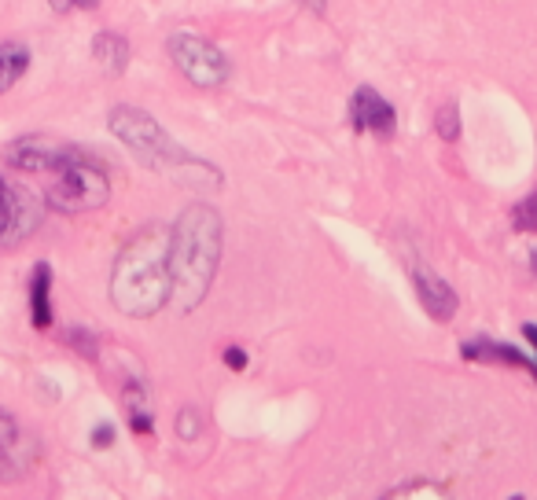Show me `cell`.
<instances>
[{
  "label": "cell",
  "instance_id": "cell-8",
  "mask_svg": "<svg viewBox=\"0 0 537 500\" xmlns=\"http://www.w3.org/2000/svg\"><path fill=\"white\" fill-rule=\"evenodd\" d=\"M350 122H354L357 133H376V137H390L394 125H398V114L383 96H379L372 85H361V89L350 96Z\"/></svg>",
  "mask_w": 537,
  "mask_h": 500
},
{
  "label": "cell",
  "instance_id": "cell-19",
  "mask_svg": "<svg viewBox=\"0 0 537 500\" xmlns=\"http://www.w3.org/2000/svg\"><path fill=\"white\" fill-rule=\"evenodd\" d=\"M177 434H184V438H195V434H199V427H195V412H192V409L177 416Z\"/></svg>",
  "mask_w": 537,
  "mask_h": 500
},
{
  "label": "cell",
  "instance_id": "cell-13",
  "mask_svg": "<svg viewBox=\"0 0 537 500\" xmlns=\"http://www.w3.org/2000/svg\"><path fill=\"white\" fill-rule=\"evenodd\" d=\"M92 59L100 63L103 74H111V78H118L122 70H126L129 63V45L126 37L118 34H100L96 41H92Z\"/></svg>",
  "mask_w": 537,
  "mask_h": 500
},
{
  "label": "cell",
  "instance_id": "cell-21",
  "mask_svg": "<svg viewBox=\"0 0 537 500\" xmlns=\"http://www.w3.org/2000/svg\"><path fill=\"white\" fill-rule=\"evenodd\" d=\"M56 12H74V8H96L100 0H48Z\"/></svg>",
  "mask_w": 537,
  "mask_h": 500
},
{
  "label": "cell",
  "instance_id": "cell-1",
  "mask_svg": "<svg viewBox=\"0 0 537 500\" xmlns=\"http://www.w3.org/2000/svg\"><path fill=\"white\" fill-rule=\"evenodd\" d=\"M173 295L170 232L144 228L122 247L111 276V302L129 317H155Z\"/></svg>",
  "mask_w": 537,
  "mask_h": 500
},
{
  "label": "cell",
  "instance_id": "cell-23",
  "mask_svg": "<svg viewBox=\"0 0 537 500\" xmlns=\"http://www.w3.org/2000/svg\"><path fill=\"white\" fill-rule=\"evenodd\" d=\"M530 269H534V276H537V250L530 254Z\"/></svg>",
  "mask_w": 537,
  "mask_h": 500
},
{
  "label": "cell",
  "instance_id": "cell-6",
  "mask_svg": "<svg viewBox=\"0 0 537 500\" xmlns=\"http://www.w3.org/2000/svg\"><path fill=\"white\" fill-rule=\"evenodd\" d=\"M41 225V203L26 188H12L0 177V247H15Z\"/></svg>",
  "mask_w": 537,
  "mask_h": 500
},
{
  "label": "cell",
  "instance_id": "cell-10",
  "mask_svg": "<svg viewBox=\"0 0 537 500\" xmlns=\"http://www.w3.org/2000/svg\"><path fill=\"white\" fill-rule=\"evenodd\" d=\"M460 353L468 357V361H482V364H512V368H523L537 379V364L519 353L515 346H501V342H464Z\"/></svg>",
  "mask_w": 537,
  "mask_h": 500
},
{
  "label": "cell",
  "instance_id": "cell-9",
  "mask_svg": "<svg viewBox=\"0 0 537 500\" xmlns=\"http://www.w3.org/2000/svg\"><path fill=\"white\" fill-rule=\"evenodd\" d=\"M412 287H416L423 309H427L435 320L457 317V306H460L457 291H453V287H449L438 273H431L427 265H416V269H412Z\"/></svg>",
  "mask_w": 537,
  "mask_h": 500
},
{
  "label": "cell",
  "instance_id": "cell-3",
  "mask_svg": "<svg viewBox=\"0 0 537 500\" xmlns=\"http://www.w3.org/2000/svg\"><path fill=\"white\" fill-rule=\"evenodd\" d=\"M111 195V181L103 173L100 162H92L89 155L74 151L63 166L48 173L45 184V203L52 210H63V214H89V210H100Z\"/></svg>",
  "mask_w": 537,
  "mask_h": 500
},
{
  "label": "cell",
  "instance_id": "cell-16",
  "mask_svg": "<svg viewBox=\"0 0 537 500\" xmlns=\"http://www.w3.org/2000/svg\"><path fill=\"white\" fill-rule=\"evenodd\" d=\"M515 228L519 232H537V192L534 195H526L523 203L515 206Z\"/></svg>",
  "mask_w": 537,
  "mask_h": 500
},
{
  "label": "cell",
  "instance_id": "cell-15",
  "mask_svg": "<svg viewBox=\"0 0 537 500\" xmlns=\"http://www.w3.org/2000/svg\"><path fill=\"white\" fill-rule=\"evenodd\" d=\"M435 129H438V137H442V140H457L460 137V111H457V103H446V107L438 111Z\"/></svg>",
  "mask_w": 537,
  "mask_h": 500
},
{
  "label": "cell",
  "instance_id": "cell-5",
  "mask_svg": "<svg viewBox=\"0 0 537 500\" xmlns=\"http://www.w3.org/2000/svg\"><path fill=\"white\" fill-rule=\"evenodd\" d=\"M170 59L177 63L184 78L199 89H218L229 78V59L218 45H210L199 34H173L170 37Z\"/></svg>",
  "mask_w": 537,
  "mask_h": 500
},
{
  "label": "cell",
  "instance_id": "cell-2",
  "mask_svg": "<svg viewBox=\"0 0 537 500\" xmlns=\"http://www.w3.org/2000/svg\"><path fill=\"white\" fill-rule=\"evenodd\" d=\"M221 262V217L218 210L195 203L181 214V221L170 232V276L173 295L170 302L192 313L206 298L214 273Z\"/></svg>",
  "mask_w": 537,
  "mask_h": 500
},
{
  "label": "cell",
  "instance_id": "cell-18",
  "mask_svg": "<svg viewBox=\"0 0 537 500\" xmlns=\"http://www.w3.org/2000/svg\"><path fill=\"white\" fill-rule=\"evenodd\" d=\"M111 442H115V427H111V423H100V427L92 431V445H96V449H107Z\"/></svg>",
  "mask_w": 537,
  "mask_h": 500
},
{
  "label": "cell",
  "instance_id": "cell-7",
  "mask_svg": "<svg viewBox=\"0 0 537 500\" xmlns=\"http://www.w3.org/2000/svg\"><path fill=\"white\" fill-rule=\"evenodd\" d=\"M74 151H78V148L59 144V140H52V137H23V140H15L12 148L4 151V159H8V166H15V170L41 173V177H48V173L56 170V166H63V162H67Z\"/></svg>",
  "mask_w": 537,
  "mask_h": 500
},
{
  "label": "cell",
  "instance_id": "cell-20",
  "mask_svg": "<svg viewBox=\"0 0 537 500\" xmlns=\"http://www.w3.org/2000/svg\"><path fill=\"white\" fill-rule=\"evenodd\" d=\"M225 364H229L232 372H243V368H247V353H243L240 346H229V350H225Z\"/></svg>",
  "mask_w": 537,
  "mask_h": 500
},
{
  "label": "cell",
  "instance_id": "cell-22",
  "mask_svg": "<svg viewBox=\"0 0 537 500\" xmlns=\"http://www.w3.org/2000/svg\"><path fill=\"white\" fill-rule=\"evenodd\" d=\"M523 335H526V342H530V346H534V350H537V324H526Z\"/></svg>",
  "mask_w": 537,
  "mask_h": 500
},
{
  "label": "cell",
  "instance_id": "cell-11",
  "mask_svg": "<svg viewBox=\"0 0 537 500\" xmlns=\"http://www.w3.org/2000/svg\"><path fill=\"white\" fill-rule=\"evenodd\" d=\"M30 320L41 331L52 324V269L48 262L34 265V273H30Z\"/></svg>",
  "mask_w": 537,
  "mask_h": 500
},
{
  "label": "cell",
  "instance_id": "cell-4",
  "mask_svg": "<svg viewBox=\"0 0 537 500\" xmlns=\"http://www.w3.org/2000/svg\"><path fill=\"white\" fill-rule=\"evenodd\" d=\"M111 133H115L140 162H148V166H159V170L199 166V162H195L188 151L177 148V144L166 137V129H162L148 111H140V107H115V111H111Z\"/></svg>",
  "mask_w": 537,
  "mask_h": 500
},
{
  "label": "cell",
  "instance_id": "cell-17",
  "mask_svg": "<svg viewBox=\"0 0 537 500\" xmlns=\"http://www.w3.org/2000/svg\"><path fill=\"white\" fill-rule=\"evenodd\" d=\"M390 500H405V497H446V489L442 486H431V482H416V486H398L387 493Z\"/></svg>",
  "mask_w": 537,
  "mask_h": 500
},
{
  "label": "cell",
  "instance_id": "cell-12",
  "mask_svg": "<svg viewBox=\"0 0 537 500\" xmlns=\"http://www.w3.org/2000/svg\"><path fill=\"white\" fill-rule=\"evenodd\" d=\"M19 456H23V434H19V423H15L8 412H0V475H8V478L19 475V471H23Z\"/></svg>",
  "mask_w": 537,
  "mask_h": 500
},
{
  "label": "cell",
  "instance_id": "cell-14",
  "mask_svg": "<svg viewBox=\"0 0 537 500\" xmlns=\"http://www.w3.org/2000/svg\"><path fill=\"white\" fill-rule=\"evenodd\" d=\"M30 67V52L26 45H0V96L12 89Z\"/></svg>",
  "mask_w": 537,
  "mask_h": 500
}]
</instances>
